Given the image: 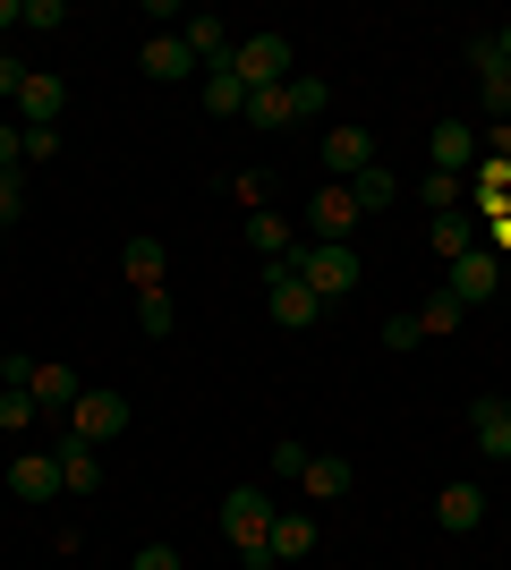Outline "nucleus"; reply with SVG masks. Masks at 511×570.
<instances>
[{
	"label": "nucleus",
	"mask_w": 511,
	"mask_h": 570,
	"mask_svg": "<svg viewBox=\"0 0 511 570\" xmlns=\"http://www.w3.org/2000/svg\"><path fill=\"white\" fill-rule=\"evenodd\" d=\"M291 273L316 289L324 307H333V298H350V289L366 282V264H358V247H350V238H307V247H291Z\"/></svg>",
	"instance_id": "f257e3e1"
},
{
	"label": "nucleus",
	"mask_w": 511,
	"mask_h": 570,
	"mask_svg": "<svg viewBox=\"0 0 511 570\" xmlns=\"http://www.w3.org/2000/svg\"><path fill=\"white\" fill-rule=\"evenodd\" d=\"M230 69H239V86H247V95H273V86H291V77H298V51H291V35L256 26V35H239Z\"/></svg>",
	"instance_id": "f03ea898"
},
{
	"label": "nucleus",
	"mask_w": 511,
	"mask_h": 570,
	"mask_svg": "<svg viewBox=\"0 0 511 570\" xmlns=\"http://www.w3.org/2000/svg\"><path fill=\"white\" fill-rule=\"evenodd\" d=\"M265 528H273V494H256V485H230L222 494V546L239 553V562L265 570Z\"/></svg>",
	"instance_id": "7ed1b4c3"
},
{
	"label": "nucleus",
	"mask_w": 511,
	"mask_h": 570,
	"mask_svg": "<svg viewBox=\"0 0 511 570\" xmlns=\"http://www.w3.org/2000/svg\"><path fill=\"white\" fill-rule=\"evenodd\" d=\"M60 426H69L77 443H95V452H102L111 434H128V401L111 392V383H86V392H77V409L60 417Z\"/></svg>",
	"instance_id": "20e7f679"
},
{
	"label": "nucleus",
	"mask_w": 511,
	"mask_h": 570,
	"mask_svg": "<svg viewBox=\"0 0 511 570\" xmlns=\"http://www.w3.org/2000/svg\"><path fill=\"white\" fill-rule=\"evenodd\" d=\"M265 307H273V324H282V333H307V324L324 315V298L298 282L291 256H282V264H265Z\"/></svg>",
	"instance_id": "39448f33"
},
{
	"label": "nucleus",
	"mask_w": 511,
	"mask_h": 570,
	"mask_svg": "<svg viewBox=\"0 0 511 570\" xmlns=\"http://www.w3.org/2000/svg\"><path fill=\"white\" fill-rule=\"evenodd\" d=\"M307 553H316V511H307V502H273L265 570H273V562H307Z\"/></svg>",
	"instance_id": "423d86ee"
},
{
	"label": "nucleus",
	"mask_w": 511,
	"mask_h": 570,
	"mask_svg": "<svg viewBox=\"0 0 511 570\" xmlns=\"http://www.w3.org/2000/svg\"><path fill=\"white\" fill-rule=\"evenodd\" d=\"M494 289H503V256H494V247H469V256H452V282H443V298L478 307V298H494Z\"/></svg>",
	"instance_id": "0eeeda50"
},
{
	"label": "nucleus",
	"mask_w": 511,
	"mask_h": 570,
	"mask_svg": "<svg viewBox=\"0 0 511 570\" xmlns=\"http://www.w3.org/2000/svg\"><path fill=\"white\" fill-rule=\"evenodd\" d=\"M51 460H60V485H69V494H102V452L77 443L60 417H51Z\"/></svg>",
	"instance_id": "6e6552de"
},
{
	"label": "nucleus",
	"mask_w": 511,
	"mask_h": 570,
	"mask_svg": "<svg viewBox=\"0 0 511 570\" xmlns=\"http://www.w3.org/2000/svg\"><path fill=\"white\" fill-rule=\"evenodd\" d=\"M366 163H375V137H366L358 119H341V128H324V179H341V188H350V179H358Z\"/></svg>",
	"instance_id": "1a4fd4ad"
},
{
	"label": "nucleus",
	"mask_w": 511,
	"mask_h": 570,
	"mask_svg": "<svg viewBox=\"0 0 511 570\" xmlns=\"http://www.w3.org/2000/svg\"><path fill=\"white\" fill-rule=\"evenodd\" d=\"M426 170L469 179V170H478V128H469V119H435V137H426Z\"/></svg>",
	"instance_id": "9d476101"
},
{
	"label": "nucleus",
	"mask_w": 511,
	"mask_h": 570,
	"mask_svg": "<svg viewBox=\"0 0 511 570\" xmlns=\"http://www.w3.org/2000/svg\"><path fill=\"white\" fill-rule=\"evenodd\" d=\"M137 69H146L154 86H196V77H205V69H196V51H188V35H154V43L137 51Z\"/></svg>",
	"instance_id": "9b49d317"
},
{
	"label": "nucleus",
	"mask_w": 511,
	"mask_h": 570,
	"mask_svg": "<svg viewBox=\"0 0 511 570\" xmlns=\"http://www.w3.org/2000/svg\"><path fill=\"white\" fill-rule=\"evenodd\" d=\"M469 443L487 460H511V392H487V401H469Z\"/></svg>",
	"instance_id": "f8f14e48"
},
{
	"label": "nucleus",
	"mask_w": 511,
	"mask_h": 570,
	"mask_svg": "<svg viewBox=\"0 0 511 570\" xmlns=\"http://www.w3.org/2000/svg\"><path fill=\"white\" fill-rule=\"evenodd\" d=\"M9 494H18V502H60V494H69V485H60V460H51V452H18V460H9Z\"/></svg>",
	"instance_id": "ddd939ff"
},
{
	"label": "nucleus",
	"mask_w": 511,
	"mask_h": 570,
	"mask_svg": "<svg viewBox=\"0 0 511 570\" xmlns=\"http://www.w3.org/2000/svg\"><path fill=\"white\" fill-rule=\"evenodd\" d=\"M358 222H366V214H358V196L341 188V179H324L316 205H307V230H316V238H350Z\"/></svg>",
	"instance_id": "4468645a"
},
{
	"label": "nucleus",
	"mask_w": 511,
	"mask_h": 570,
	"mask_svg": "<svg viewBox=\"0 0 511 570\" xmlns=\"http://www.w3.org/2000/svg\"><path fill=\"white\" fill-rule=\"evenodd\" d=\"M60 102H69V86L35 69V77L18 86V102H9V111H18V128H60Z\"/></svg>",
	"instance_id": "2eb2a0df"
},
{
	"label": "nucleus",
	"mask_w": 511,
	"mask_h": 570,
	"mask_svg": "<svg viewBox=\"0 0 511 570\" xmlns=\"http://www.w3.org/2000/svg\"><path fill=\"white\" fill-rule=\"evenodd\" d=\"M350 485H358V469H350L341 452H307V469H298V494L307 502H341Z\"/></svg>",
	"instance_id": "dca6fc26"
},
{
	"label": "nucleus",
	"mask_w": 511,
	"mask_h": 570,
	"mask_svg": "<svg viewBox=\"0 0 511 570\" xmlns=\"http://www.w3.org/2000/svg\"><path fill=\"white\" fill-rule=\"evenodd\" d=\"M26 392H35V409H43V417H69L77 392H86V375H77V366H43V357H35V383H26Z\"/></svg>",
	"instance_id": "f3484780"
},
{
	"label": "nucleus",
	"mask_w": 511,
	"mask_h": 570,
	"mask_svg": "<svg viewBox=\"0 0 511 570\" xmlns=\"http://www.w3.org/2000/svg\"><path fill=\"white\" fill-rule=\"evenodd\" d=\"M120 273H128V289H163V273H170V247H163L154 230H137V238L120 247Z\"/></svg>",
	"instance_id": "a211bd4d"
},
{
	"label": "nucleus",
	"mask_w": 511,
	"mask_h": 570,
	"mask_svg": "<svg viewBox=\"0 0 511 570\" xmlns=\"http://www.w3.org/2000/svg\"><path fill=\"white\" fill-rule=\"evenodd\" d=\"M478 520H487V494H478V485H443L435 494V528L443 537H469Z\"/></svg>",
	"instance_id": "6ab92c4d"
},
{
	"label": "nucleus",
	"mask_w": 511,
	"mask_h": 570,
	"mask_svg": "<svg viewBox=\"0 0 511 570\" xmlns=\"http://www.w3.org/2000/svg\"><path fill=\"white\" fill-rule=\"evenodd\" d=\"M188 51H196V69H230V51H239V35L222 18H188Z\"/></svg>",
	"instance_id": "aec40b11"
},
{
	"label": "nucleus",
	"mask_w": 511,
	"mask_h": 570,
	"mask_svg": "<svg viewBox=\"0 0 511 570\" xmlns=\"http://www.w3.org/2000/svg\"><path fill=\"white\" fill-rule=\"evenodd\" d=\"M196 102H205L214 119H239V111H247V86H239V69H205V77H196Z\"/></svg>",
	"instance_id": "412c9836"
},
{
	"label": "nucleus",
	"mask_w": 511,
	"mask_h": 570,
	"mask_svg": "<svg viewBox=\"0 0 511 570\" xmlns=\"http://www.w3.org/2000/svg\"><path fill=\"white\" fill-rule=\"evenodd\" d=\"M426 238H435V256L452 264V256H469V247L487 238V222H478V214H469V205H461V214H435V230H426Z\"/></svg>",
	"instance_id": "4be33fe9"
},
{
	"label": "nucleus",
	"mask_w": 511,
	"mask_h": 570,
	"mask_svg": "<svg viewBox=\"0 0 511 570\" xmlns=\"http://www.w3.org/2000/svg\"><path fill=\"white\" fill-rule=\"evenodd\" d=\"M247 247H256V256H265V264H282V256H291V247H298V238H291V222H282V214H273V205H265V214H247Z\"/></svg>",
	"instance_id": "5701e85b"
},
{
	"label": "nucleus",
	"mask_w": 511,
	"mask_h": 570,
	"mask_svg": "<svg viewBox=\"0 0 511 570\" xmlns=\"http://www.w3.org/2000/svg\"><path fill=\"white\" fill-rule=\"evenodd\" d=\"M282 102H291V128H298V119H324V102H333V86H324L316 69H298L291 86H282Z\"/></svg>",
	"instance_id": "b1692460"
},
{
	"label": "nucleus",
	"mask_w": 511,
	"mask_h": 570,
	"mask_svg": "<svg viewBox=\"0 0 511 570\" xmlns=\"http://www.w3.org/2000/svg\"><path fill=\"white\" fill-rule=\"evenodd\" d=\"M350 196H358V214H384V205H392L401 188H392V170H384V163H366L358 179H350Z\"/></svg>",
	"instance_id": "393cba45"
},
{
	"label": "nucleus",
	"mask_w": 511,
	"mask_h": 570,
	"mask_svg": "<svg viewBox=\"0 0 511 570\" xmlns=\"http://www.w3.org/2000/svg\"><path fill=\"white\" fill-rule=\"evenodd\" d=\"M417 196H426L435 214H461V205H469V179H452V170H426V179H417Z\"/></svg>",
	"instance_id": "a878e982"
},
{
	"label": "nucleus",
	"mask_w": 511,
	"mask_h": 570,
	"mask_svg": "<svg viewBox=\"0 0 511 570\" xmlns=\"http://www.w3.org/2000/svg\"><path fill=\"white\" fill-rule=\"evenodd\" d=\"M461 298H443V289H435V298H426V307H417V333H426V341H443V333H461Z\"/></svg>",
	"instance_id": "bb28decb"
},
{
	"label": "nucleus",
	"mask_w": 511,
	"mask_h": 570,
	"mask_svg": "<svg viewBox=\"0 0 511 570\" xmlns=\"http://www.w3.org/2000/svg\"><path fill=\"white\" fill-rule=\"evenodd\" d=\"M247 128H265V137H282V128H291V102H282V86H273V95H247Z\"/></svg>",
	"instance_id": "cd10ccee"
},
{
	"label": "nucleus",
	"mask_w": 511,
	"mask_h": 570,
	"mask_svg": "<svg viewBox=\"0 0 511 570\" xmlns=\"http://www.w3.org/2000/svg\"><path fill=\"white\" fill-rule=\"evenodd\" d=\"M137 324H146L154 341H170V324H179V307H170V289H137Z\"/></svg>",
	"instance_id": "c85d7f7f"
},
{
	"label": "nucleus",
	"mask_w": 511,
	"mask_h": 570,
	"mask_svg": "<svg viewBox=\"0 0 511 570\" xmlns=\"http://www.w3.org/2000/svg\"><path fill=\"white\" fill-rule=\"evenodd\" d=\"M230 196H239L247 214H265V205H273V170H239V179H230Z\"/></svg>",
	"instance_id": "c756f323"
},
{
	"label": "nucleus",
	"mask_w": 511,
	"mask_h": 570,
	"mask_svg": "<svg viewBox=\"0 0 511 570\" xmlns=\"http://www.w3.org/2000/svg\"><path fill=\"white\" fill-rule=\"evenodd\" d=\"M35 26V35H51V26H69V9L60 0H18V35Z\"/></svg>",
	"instance_id": "7c9ffc66"
},
{
	"label": "nucleus",
	"mask_w": 511,
	"mask_h": 570,
	"mask_svg": "<svg viewBox=\"0 0 511 570\" xmlns=\"http://www.w3.org/2000/svg\"><path fill=\"white\" fill-rule=\"evenodd\" d=\"M478 95H487V111L511 128V69H487V77H478Z\"/></svg>",
	"instance_id": "2f4dec72"
},
{
	"label": "nucleus",
	"mask_w": 511,
	"mask_h": 570,
	"mask_svg": "<svg viewBox=\"0 0 511 570\" xmlns=\"http://www.w3.org/2000/svg\"><path fill=\"white\" fill-rule=\"evenodd\" d=\"M26 222V170H0V230Z\"/></svg>",
	"instance_id": "473e14b6"
},
{
	"label": "nucleus",
	"mask_w": 511,
	"mask_h": 570,
	"mask_svg": "<svg viewBox=\"0 0 511 570\" xmlns=\"http://www.w3.org/2000/svg\"><path fill=\"white\" fill-rule=\"evenodd\" d=\"M35 417H43V409H35V392H0V426H9V434L35 426Z\"/></svg>",
	"instance_id": "72a5a7b5"
},
{
	"label": "nucleus",
	"mask_w": 511,
	"mask_h": 570,
	"mask_svg": "<svg viewBox=\"0 0 511 570\" xmlns=\"http://www.w3.org/2000/svg\"><path fill=\"white\" fill-rule=\"evenodd\" d=\"M35 163H60V128H26V170Z\"/></svg>",
	"instance_id": "f704fd0d"
},
{
	"label": "nucleus",
	"mask_w": 511,
	"mask_h": 570,
	"mask_svg": "<svg viewBox=\"0 0 511 570\" xmlns=\"http://www.w3.org/2000/svg\"><path fill=\"white\" fill-rule=\"evenodd\" d=\"M128 570H188V562H179V546L154 537V546H137V562H128Z\"/></svg>",
	"instance_id": "c9c22d12"
},
{
	"label": "nucleus",
	"mask_w": 511,
	"mask_h": 570,
	"mask_svg": "<svg viewBox=\"0 0 511 570\" xmlns=\"http://www.w3.org/2000/svg\"><path fill=\"white\" fill-rule=\"evenodd\" d=\"M0 170H26V128L18 119H0Z\"/></svg>",
	"instance_id": "e433bc0d"
},
{
	"label": "nucleus",
	"mask_w": 511,
	"mask_h": 570,
	"mask_svg": "<svg viewBox=\"0 0 511 570\" xmlns=\"http://www.w3.org/2000/svg\"><path fill=\"white\" fill-rule=\"evenodd\" d=\"M26 77H35V69H26L18 51H0V102H18V86H26Z\"/></svg>",
	"instance_id": "4c0bfd02"
},
{
	"label": "nucleus",
	"mask_w": 511,
	"mask_h": 570,
	"mask_svg": "<svg viewBox=\"0 0 511 570\" xmlns=\"http://www.w3.org/2000/svg\"><path fill=\"white\" fill-rule=\"evenodd\" d=\"M307 469V443H291V434H282V443H273V476H298Z\"/></svg>",
	"instance_id": "58836bf2"
},
{
	"label": "nucleus",
	"mask_w": 511,
	"mask_h": 570,
	"mask_svg": "<svg viewBox=\"0 0 511 570\" xmlns=\"http://www.w3.org/2000/svg\"><path fill=\"white\" fill-rule=\"evenodd\" d=\"M417 341H426V333H417V315H392V324H384V350H417Z\"/></svg>",
	"instance_id": "ea45409f"
},
{
	"label": "nucleus",
	"mask_w": 511,
	"mask_h": 570,
	"mask_svg": "<svg viewBox=\"0 0 511 570\" xmlns=\"http://www.w3.org/2000/svg\"><path fill=\"white\" fill-rule=\"evenodd\" d=\"M9 35H18V0H0V51H9Z\"/></svg>",
	"instance_id": "a19ab883"
},
{
	"label": "nucleus",
	"mask_w": 511,
	"mask_h": 570,
	"mask_svg": "<svg viewBox=\"0 0 511 570\" xmlns=\"http://www.w3.org/2000/svg\"><path fill=\"white\" fill-rule=\"evenodd\" d=\"M0 247H9V230H0Z\"/></svg>",
	"instance_id": "79ce46f5"
}]
</instances>
